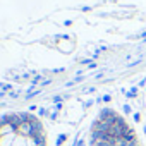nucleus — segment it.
Instances as JSON below:
<instances>
[{"mask_svg": "<svg viewBox=\"0 0 146 146\" xmlns=\"http://www.w3.org/2000/svg\"><path fill=\"white\" fill-rule=\"evenodd\" d=\"M143 58H144V57H141V58H137V60H134V62H131V64H129V67H134V65H139V64L143 62Z\"/></svg>", "mask_w": 146, "mask_h": 146, "instance_id": "7ed1b4c3", "label": "nucleus"}, {"mask_svg": "<svg viewBox=\"0 0 146 146\" xmlns=\"http://www.w3.org/2000/svg\"><path fill=\"white\" fill-rule=\"evenodd\" d=\"M124 93H125V98H136V95H132L131 91H125V90H124Z\"/></svg>", "mask_w": 146, "mask_h": 146, "instance_id": "0eeeda50", "label": "nucleus"}, {"mask_svg": "<svg viewBox=\"0 0 146 146\" xmlns=\"http://www.w3.org/2000/svg\"><path fill=\"white\" fill-rule=\"evenodd\" d=\"M143 132H144V134H146V125H144V127H143Z\"/></svg>", "mask_w": 146, "mask_h": 146, "instance_id": "9b49d317", "label": "nucleus"}, {"mask_svg": "<svg viewBox=\"0 0 146 146\" xmlns=\"http://www.w3.org/2000/svg\"><path fill=\"white\" fill-rule=\"evenodd\" d=\"M113 117H117V113H115L112 108H102V110H100V115H98L100 120H110V119H113Z\"/></svg>", "mask_w": 146, "mask_h": 146, "instance_id": "f257e3e1", "label": "nucleus"}, {"mask_svg": "<svg viewBox=\"0 0 146 146\" xmlns=\"http://www.w3.org/2000/svg\"><path fill=\"white\" fill-rule=\"evenodd\" d=\"M144 43H146V38H144Z\"/></svg>", "mask_w": 146, "mask_h": 146, "instance_id": "f8f14e48", "label": "nucleus"}, {"mask_svg": "<svg viewBox=\"0 0 146 146\" xmlns=\"http://www.w3.org/2000/svg\"><path fill=\"white\" fill-rule=\"evenodd\" d=\"M137 86H139V88H143V86H146V78H144V79H141V81L137 83Z\"/></svg>", "mask_w": 146, "mask_h": 146, "instance_id": "6e6552de", "label": "nucleus"}, {"mask_svg": "<svg viewBox=\"0 0 146 146\" xmlns=\"http://www.w3.org/2000/svg\"><path fill=\"white\" fill-rule=\"evenodd\" d=\"M122 139H125L127 143H134V141H137V139H136V134H134V131H132V129H129V131L122 136Z\"/></svg>", "mask_w": 146, "mask_h": 146, "instance_id": "f03ea898", "label": "nucleus"}, {"mask_svg": "<svg viewBox=\"0 0 146 146\" xmlns=\"http://www.w3.org/2000/svg\"><path fill=\"white\" fill-rule=\"evenodd\" d=\"M132 119H134V122H141V113H139V112H136V113L132 115Z\"/></svg>", "mask_w": 146, "mask_h": 146, "instance_id": "39448f33", "label": "nucleus"}, {"mask_svg": "<svg viewBox=\"0 0 146 146\" xmlns=\"http://www.w3.org/2000/svg\"><path fill=\"white\" fill-rule=\"evenodd\" d=\"M122 110H124V113H125V115L132 112V108H131V105H124V107H122Z\"/></svg>", "mask_w": 146, "mask_h": 146, "instance_id": "20e7f679", "label": "nucleus"}, {"mask_svg": "<svg viewBox=\"0 0 146 146\" xmlns=\"http://www.w3.org/2000/svg\"><path fill=\"white\" fill-rule=\"evenodd\" d=\"M76 146H84V141H83V139H81V141H78V143H76Z\"/></svg>", "mask_w": 146, "mask_h": 146, "instance_id": "9d476101", "label": "nucleus"}, {"mask_svg": "<svg viewBox=\"0 0 146 146\" xmlns=\"http://www.w3.org/2000/svg\"><path fill=\"white\" fill-rule=\"evenodd\" d=\"M129 91H131V93H132V95H137V86H132V88H131V90H129Z\"/></svg>", "mask_w": 146, "mask_h": 146, "instance_id": "1a4fd4ad", "label": "nucleus"}, {"mask_svg": "<svg viewBox=\"0 0 146 146\" xmlns=\"http://www.w3.org/2000/svg\"><path fill=\"white\" fill-rule=\"evenodd\" d=\"M64 141H65V136H64V134H62V136H58V139H57V144H58V146H60V144H62V143H64Z\"/></svg>", "mask_w": 146, "mask_h": 146, "instance_id": "423d86ee", "label": "nucleus"}]
</instances>
